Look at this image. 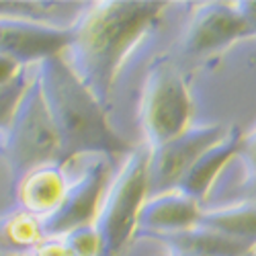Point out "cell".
<instances>
[{"instance_id":"cell-1","label":"cell","mask_w":256,"mask_h":256,"mask_svg":"<svg viewBox=\"0 0 256 256\" xmlns=\"http://www.w3.org/2000/svg\"><path fill=\"white\" fill-rule=\"evenodd\" d=\"M164 2H109L84 4L70 27L72 39L62 58L104 106L121 64L140 37L150 29Z\"/></svg>"},{"instance_id":"cell-2","label":"cell","mask_w":256,"mask_h":256,"mask_svg":"<svg viewBox=\"0 0 256 256\" xmlns=\"http://www.w3.org/2000/svg\"><path fill=\"white\" fill-rule=\"evenodd\" d=\"M35 68L60 138L64 162L86 154L115 156L134 150L111 130L104 106L84 86L62 56H52L35 64Z\"/></svg>"},{"instance_id":"cell-3","label":"cell","mask_w":256,"mask_h":256,"mask_svg":"<svg viewBox=\"0 0 256 256\" xmlns=\"http://www.w3.org/2000/svg\"><path fill=\"white\" fill-rule=\"evenodd\" d=\"M148 148H134L111 172L92 228L100 238V256H119L138 230L140 209L148 197Z\"/></svg>"},{"instance_id":"cell-4","label":"cell","mask_w":256,"mask_h":256,"mask_svg":"<svg viewBox=\"0 0 256 256\" xmlns=\"http://www.w3.org/2000/svg\"><path fill=\"white\" fill-rule=\"evenodd\" d=\"M4 152L16 178L37 166L64 162L56 125L41 92L37 68H33L29 86L20 96L10 123L4 130Z\"/></svg>"},{"instance_id":"cell-5","label":"cell","mask_w":256,"mask_h":256,"mask_svg":"<svg viewBox=\"0 0 256 256\" xmlns=\"http://www.w3.org/2000/svg\"><path fill=\"white\" fill-rule=\"evenodd\" d=\"M190 119V98L178 70L168 62L154 64L142 88L140 123L148 152L180 136Z\"/></svg>"},{"instance_id":"cell-6","label":"cell","mask_w":256,"mask_h":256,"mask_svg":"<svg viewBox=\"0 0 256 256\" xmlns=\"http://www.w3.org/2000/svg\"><path fill=\"white\" fill-rule=\"evenodd\" d=\"M70 166V188L60 211L44 222L46 236H60L76 228L92 224L100 197L111 178V156L86 154L76 156V162L66 160Z\"/></svg>"},{"instance_id":"cell-7","label":"cell","mask_w":256,"mask_h":256,"mask_svg":"<svg viewBox=\"0 0 256 256\" xmlns=\"http://www.w3.org/2000/svg\"><path fill=\"white\" fill-rule=\"evenodd\" d=\"M230 132L224 125H195L150 152L148 162V195L162 193V190L176 188L182 176L188 172L209 148L222 142Z\"/></svg>"},{"instance_id":"cell-8","label":"cell","mask_w":256,"mask_h":256,"mask_svg":"<svg viewBox=\"0 0 256 256\" xmlns=\"http://www.w3.org/2000/svg\"><path fill=\"white\" fill-rule=\"evenodd\" d=\"M70 27L0 14V54L23 66H33L52 56H62L70 46Z\"/></svg>"},{"instance_id":"cell-9","label":"cell","mask_w":256,"mask_h":256,"mask_svg":"<svg viewBox=\"0 0 256 256\" xmlns=\"http://www.w3.org/2000/svg\"><path fill=\"white\" fill-rule=\"evenodd\" d=\"M250 33V27L236 10L234 2H207L199 4L190 18L184 31L182 50L188 56H201Z\"/></svg>"},{"instance_id":"cell-10","label":"cell","mask_w":256,"mask_h":256,"mask_svg":"<svg viewBox=\"0 0 256 256\" xmlns=\"http://www.w3.org/2000/svg\"><path fill=\"white\" fill-rule=\"evenodd\" d=\"M70 166L68 162H52L37 166L18 178L16 203L31 216L48 222L60 211L70 188Z\"/></svg>"},{"instance_id":"cell-11","label":"cell","mask_w":256,"mask_h":256,"mask_svg":"<svg viewBox=\"0 0 256 256\" xmlns=\"http://www.w3.org/2000/svg\"><path fill=\"white\" fill-rule=\"evenodd\" d=\"M199 213V201L184 195L180 188L162 190L146 197L138 216V230L144 234H154L156 238L166 236L195 226Z\"/></svg>"},{"instance_id":"cell-12","label":"cell","mask_w":256,"mask_h":256,"mask_svg":"<svg viewBox=\"0 0 256 256\" xmlns=\"http://www.w3.org/2000/svg\"><path fill=\"white\" fill-rule=\"evenodd\" d=\"M240 142H242V132L238 127H230L228 136L222 142H218L213 148H209V150L188 168V172L182 176V180L178 182L176 188H180L184 195L199 201L207 193V188L213 184V180L220 176L222 168L232 158L238 156Z\"/></svg>"},{"instance_id":"cell-13","label":"cell","mask_w":256,"mask_h":256,"mask_svg":"<svg viewBox=\"0 0 256 256\" xmlns=\"http://www.w3.org/2000/svg\"><path fill=\"white\" fill-rule=\"evenodd\" d=\"M172 254H193V256H244L252 246L230 238L222 232L205 226H190L182 232L158 236Z\"/></svg>"},{"instance_id":"cell-14","label":"cell","mask_w":256,"mask_h":256,"mask_svg":"<svg viewBox=\"0 0 256 256\" xmlns=\"http://www.w3.org/2000/svg\"><path fill=\"white\" fill-rule=\"evenodd\" d=\"M197 226H205L250 246L256 244V201L201 209Z\"/></svg>"},{"instance_id":"cell-15","label":"cell","mask_w":256,"mask_h":256,"mask_svg":"<svg viewBox=\"0 0 256 256\" xmlns=\"http://www.w3.org/2000/svg\"><path fill=\"white\" fill-rule=\"evenodd\" d=\"M46 238V228L39 218L16 209L0 222V250L6 252H27Z\"/></svg>"},{"instance_id":"cell-16","label":"cell","mask_w":256,"mask_h":256,"mask_svg":"<svg viewBox=\"0 0 256 256\" xmlns=\"http://www.w3.org/2000/svg\"><path fill=\"white\" fill-rule=\"evenodd\" d=\"M33 68H35V64L33 66H25L10 82H6V84L0 86V130L2 132L8 127L10 117H12L14 109H16L20 96H23V92L29 86L31 76H33Z\"/></svg>"},{"instance_id":"cell-17","label":"cell","mask_w":256,"mask_h":256,"mask_svg":"<svg viewBox=\"0 0 256 256\" xmlns=\"http://www.w3.org/2000/svg\"><path fill=\"white\" fill-rule=\"evenodd\" d=\"M70 256H100V238L92 224L64 234Z\"/></svg>"},{"instance_id":"cell-18","label":"cell","mask_w":256,"mask_h":256,"mask_svg":"<svg viewBox=\"0 0 256 256\" xmlns=\"http://www.w3.org/2000/svg\"><path fill=\"white\" fill-rule=\"evenodd\" d=\"M29 256H70V250L64 234H60V236H46L31 250Z\"/></svg>"},{"instance_id":"cell-19","label":"cell","mask_w":256,"mask_h":256,"mask_svg":"<svg viewBox=\"0 0 256 256\" xmlns=\"http://www.w3.org/2000/svg\"><path fill=\"white\" fill-rule=\"evenodd\" d=\"M238 156L242 158V162L248 170V178H252L256 174V127L248 134H242Z\"/></svg>"},{"instance_id":"cell-20","label":"cell","mask_w":256,"mask_h":256,"mask_svg":"<svg viewBox=\"0 0 256 256\" xmlns=\"http://www.w3.org/2000/svg\"><path fill=\"white\" fill-rule=\"evenodd\" d=\"M23 68H25L23 64H18V62H14V60L0 54V86L6 84V82H10Z\"/></svg>"},{"instance_id":"cell-21","label":"cell","mask_w":256,"mask_h":256,"mask_svg":"<svg viewBox=\"0 0 256 256\" xmlns=\"http://www.w3.org/2000/svg\"><path fill=\"white\" fill-rule=\"evenodd\" d=\"M236 10L242 14L246 25L250 27L252 33H256V2H234Z\"/></svg>"},{"instance_id":"cell-22","label":"cell","mask_w":256,"mask_h":256,"mask_svg":"<svg viewBox=\"0 0 256 256\" xmlns=\"http://www.w3.org/2000/svg\"><path fill=\"white\" fill-rule=\"evenodd\" d=\"M248 195H250V201H256V174L250 178V186H248Z\"/></svg>"},{"instance_id":"cell-23","label":"cell","mask_w":256,"mask_h":256,"mask_svg":"<svg viewBox=\"0 0 256 256\" xmlns=\"http://www.w3.org/2000/svg\"><path fill=\"white\" fill-rule=\"evenodd\" d=\"M244 256H256V244H254V246H252V248H250V250H248Z\"/></svg>"},{"instance_id":"cell-24","label":"cell","mask_w":256,"mask_h":256,"mask_svg":"<svg viewBox=\"0 0 256 256\" xmlns=\"http://www.w3.org/2000/svg\"><path fill=\"white\" fill-rule=\"evenodd\" d=\"M172 256H193V254H172Z\"/></svg>"}]
</instances>
